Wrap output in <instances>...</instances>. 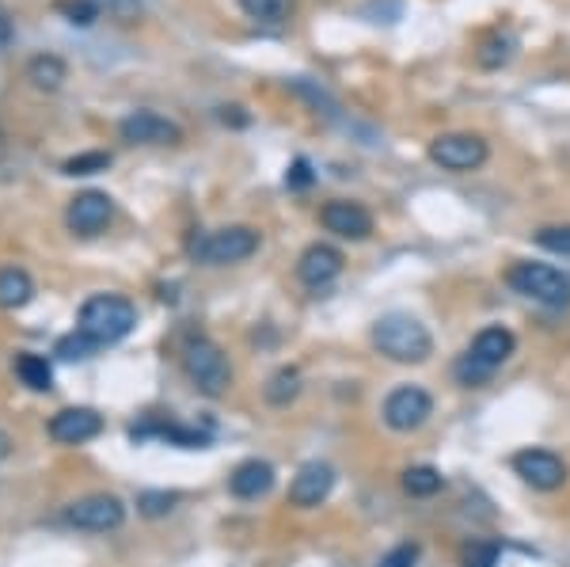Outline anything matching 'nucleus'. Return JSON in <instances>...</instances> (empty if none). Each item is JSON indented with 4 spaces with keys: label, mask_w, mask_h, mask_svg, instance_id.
Segmentation results:
<instances>
[{
    "label": "nucleus",
    "mask_w": 570,
    "mask_h": 567,
    "mask_svg": "<svg viewBox=\"0 0 570 567\" xmlns=\"http://www.w3.org/2000/svg\"><path fill=\"white\" fill-rule=\"evenodd\" d=\"M312 179L316 176H312V164L305 157H297L293 160V168L285 172V187L289 190H305V187H312Z\"/></svg>",
    "instance_id": "2f4dec72"
},
{
    "label": "nucleus",
    "mask_w": 570,
    "mask_h": 567,
    "mask_svg": "<svg viewBox=\"0 0 570 567\" xmlns=\"http://www.w3.org/2000/svg\"><path fill=\"white\" fill-rule=\"evenodd\" d=\"M441 488H445V477H441V469H434V465H411V469L403 472V491H407L411 499H430V496H438Z\"/></svg>",
    "instance_id": "aec40b11"
},
{
    "label": "nucleus",
    "mask_w": 570,
    "mask_h": 567,
    "mask_svg": "<svg viewBox=\"0 0 570 567\" xmlns=\"http://www.w3.org/2000/svg\"><path fill=\"white\" fill-rule=\"evenodd\" d=\"M419 564V545H395L392 553L381 556L376 567H415Z\"/></svg>",
    "instance_id": "7c9ffc66"
},
{
    "label": "nucleus",
    "mask_w": 570,
    "mask_h": 567,
    "mask_svg": "<svg viewBox=\"0 0 570 567\" xmlns=\"http://www.w3.org/2000/svg\"><path fill=\"white\" fill-rule=\"evenodd\" d=\"M8 453H12V438H8L4 431H0V461H4Z\"/></svg>",
    "instance_id": "72a5a7b5"
},
{
    "label": "nucleus",
    "mask_w": 570,
    "mask_h": 567,
    "mask_svg": "<svg viewBox=\"0 0 570 567\" xmlns=\"http://www.w3.org/2000/svg\"><path fill=\"white\" fill-rule=\"evenodd\" d=\"M513 50H518V39H513L510 31H494V35H487V39H483L475 58H480L483 69H502L505 61L513 58Z\"/></svg>",
    "instance_id": "5701e85b"
},
{
    "label": "nucleus",
    "mask_w": 570,
    "mask_h": 567,
    "mask_svg": "<svg viewBox=\"0 0 570 567\" xmlns=\"http://www.w3.org/2000/svg\"><path fill=\"white\" fill-rule=\"evenodd\" d=\"M58 354L61 359H88V354H96V343H91L85 332H72L58 343Z\"/></svg>",
    "instance_id": "c756f323"
},
{
    "label": "nucleus",
    "mask_w": 570,
    "mask_h": 567,
    "mask_svg": "<svg viewBox=\"0 0 570 567\" xmlns=\"http://www.w3.org/2000/svg\"><path fill=\"white\" fill-rule=\"evenodd\" d=\"M537 244L551 255H567L570 260V225H544L537 233Z\"/></svg>",
    "instance_id": "393cba45"
},
{
    "label": "nucleus",
    "mask_w": 570,
    "mask_h": 567,
    "mask_svg": "<svg viewBox=\"0 0 570 567\" xmlns=\"http://www.w3.org/2000/svg\"><path fill=\"white\" fill-rule=\"evenodd\" d=\"M505 286L513 294L537 301V305H548V309H567L570 305V271H559L551 263H532V260H521L505 271Z\"/></svg>",
    "instance_id": "20e7f679"
},
{
    "label": "nucleus",
    "mask_w": 570,
    "mask_h": 567,
    "mask_svg": "<svg viewBox=\"0 0 570 567\" xmlns=\"http://www.w3.org/2000/svg\"><path fill=\"white\" fill-rule=\"evenodd\" d=\"M126 522V507L118 496H85L66 507V526L80 534H115Z\"/></svg>",
    "instance_id": "6e6552de"
},
{
    "label": "nucleus",
    "mask_w": 570,
    "mask_h": 567,
    "mask_svg": "<svg viewBox=\"0 0 570 567\" xmlns=\"http://www.w3.org/2000/svg\"><path fill=\"white\" fill-rule=\"evenodd\" d=\"M118 134H122V141H130V145H179L183 141L179 126L156 111L126 115L122 123H118Z\"/></svg>",
    "instance_id": "f8f14e48"
},
{
    "label": "nucleus",
    "mask_w": 570,
    "mask_h": 567,
    "mask_svg": "<svg viewBox=\"0 0 570 567\" xmlns=\"http://www.w3.org/2000/svg\"><path fill=\"white\" fill-rule=\"evenodd\" d=\"M263 397H266V404H274V408H285L289 400H297L301 397V370L297 365H282V370H274L271 381H266V389H263Z\"/></svg>",
    "instance_id": "6ab92c4d"
},
{
    "label": "nucleus",
    "mask_w": 570,
    "mask_h": 567,
    "mask_svg": "<svg viewBox=\"0 0 570 567\" xmlns=\"http://www.w3.org/2000/svg\"><path fill=\"white\" fill-rule=\"evenodd\" d=\"M187 252L202 267H228V263H244L259 252V233L247 225L214 228V233H198L187 244Z\"/></svg>",
    "instance_id": "39448f33"
},
{
    "label": "nucleus",
    "mask_w": 570,
    "mask_h": 567,
    "mask_svg": "<svg viewBox=\"0 0 570 567\" xmlns=\"http://www.w3.org/2000/svg\"><path fill=\"white\" fill-rule=\"evenodd\" d=\"M381 416L395 434H411L419 427H426V419L434 416V397L422 385H400L384 397Z\"/></svg>",
    "instance_id": "0eeeda50"
},
{
    "label": "nucleus",
    "mask_w": 570,
    "mask_h": 567,
    "mask_svg": "<svg viewBox=\"0 0 570 567\" xmlns=\"http://www.w3.org/2000/svg\"><path fill=\"white\" fill-rule=\"evenodd\" d=\"M513 472L529 483L532 491H559L570 477L567 461L551 450H540V446H529V450L513 453Z\"/></svg>",
    "instance_id": "9d476101"
},
{
    "label": "nucleus",
    "mask_w": 570,
    "mask_h": 567,
    "mask_svg": "<svg viewBox=\"0 0 570 567\" xmlns=\"http://www.w3.org/2000/svg\"><path fill=\"white\" fill-rule=\"evenodd\" d=\"M50 438L61 446H85L91 438L104 434V416L96 408H61L58 416L50 419Z\"/></svg>",
    "instance_id": "ddd939ff"
},
{
    "label": "nucleus",
    "mask_w": 570,
    "mask_h": 567,
    "mask_svg": "<svg viewBox=\"0 0 570 567\" xmlns=\"http://www.w3.org/2000/svg\"><path fill=\"white\" fill-rule=\"evenodd\" d=\"M58 8L69 16V23H80V27H88V23L99 20V4H96V0H61Z\"/></svg>",
    "instance_id": "c85d7f7f"
},
{
    "label": "nucleus",
    "mask_w": 570,
    "mask_h": 567,
    "mask_svg": "<svg viewBox=\"0 0 570 567\" xmlns=\"http://www.w3.org/2000/svg\"><path fill=\"white\" fill-rule=\"evenodd\" d=\"M110 168V153H80V157L66 160V176H96V172Z\"/></svg>",
    "instance_id": "bb28decb"
},
{
    "label": "nucleus",
    "mask_w": 570,
    "mask_h": 567,
    "mask_svg": "<svg viewBox=\"0 0 570 567\" xmlns=\"http://www.w3.org/2000/svg\"><path fill=\"white\" fill-rule=\"evenodd\" d=\"M320 225H324L327 233H335L338 241H370L373 214L362 203H351V198H331V203L320 209Z\"/></svg>",
    "instance_id": "9b49d317"
},
{
    "label": "nucleus",
    "mask_w": 570,
    "mask_h": 567,
    "mask_svg": "<svg viewBox=\"0 0 570 567\" xmlns=\"http://www.w3.org/2000/svg\"><path fill=\"white\" fill-rule=\"evenodd\" d=\"M183 370L206 397H225L228 385H233V365L214 340H190L183 346Z\"/></svg>",
    "instance_id": "423d86ee"
},
{
    "label": "nucleus",
    "mask_w": 570,
    "mask_h": 567,
    "mask_svg": "<svg viewBox=\"0 0 570 567\" xmlns=\"http://www.w3.org/2000/svg\"><path fill=\"white\" fill-rule=\"evenodd\" d=\"M16 373H20L23 385L35 389V392H50L53 389V370H50V362H46L42 354H20V359H16Z\"/></svg>",
    "instance_id": "4be33fe9"
},
{
    "label": "nucleus",
    "mask_w": 570,
    "mask_h": 567,
    "mask_svg": "<svg viewBox=\"0 0 570 567\" xmlns=\"http://www.w3.org/2000/svg\"><path fill=\"white\" fill-rule=\"evenodd\" d=\"M110 217H115V203L104 190H85L66 209V222L77 236H99L110 225Z\"/></svg>",
    "instance_id": "4468645a"
},
{
    "label": "nucleus",
    "mask_w": 570,
    "mask_h": 567,
    "mask_svg": "<svg viewBox=\"0 0 570 567\" xmlns=\"http://www.w3.org/2000/svg\"><path fill=\"white\" fill-rule=\"evenodd\" d=\"M27 80L46 91L61 88V80H66V61L53 58V53H42V58H35L31 66H27Z\"/></svg>",
    "instance_id": "b1692460"
},
{
    "label": "nucleus",
    "mask_w": 570,
    "mask_h": 567,
    "mask_svg": "<svg viewBox=\"0 0 570 567\" xmlns=\"http://www.w3.org/2000/svg\"><path fill=\"white\" fill-rule=\"evenodd\" d=\"M35 297V282L23 267L0 271V309H23Z\"/></svg>",
    "instance_id": "a211bd4d"
},
{
    "label": "nucleus",
    "mask_w": 570,
    "mask_h": 567,
    "mask_svg": "<svg viewBox=\"0 0 570 567\" xmlns=\"http://www.w3.org/2000/svg\"><path fill=\"white\" fill-rule=\"evenodd\" d=\"M12 39V20H8V12L0 8V42H8Z\"/></svg>",
    "instance_id": "473e14b6"
},
{
    "label": "nucleus",
    "mask_w": 570,
    "mask_h": 567,
    "mask_svg": "<svg viewBox=\"0 0 570 567\" xmlns=\"http://www.w3.org/2000/svg\"><path fill=\"white\" fill-rule=\"evenodd\" d=\"M244 16L263 27H282L285 20L293 16V8H297V0H240Z\"/></svg>",
    "instance_id": "412c9836"
},
{
    "label": "nucleus",
    "mask_w": 570,
    "mask_h": 567,
    "mask_svg": "<svg viewBox=\"0 0 570 567\" xmlns=\"http://www.w3.org/2000/svg\"><path fill=\"white\" fill-rule=\"evenodd\" d=\"M491 149L480 134H441L430 141V160L445 172H475L483 168Z\"/></svg>",
    "instance_id": "1a4fd4ad"
},
{
    "label": "nucleus",
    "mask_w": 570,
    "mask_h": 567,
    "mask_svg": "<svg viewBox=\"0 0 570 567\" xmlns=\"http://www.w3.org/2000/svg\"><path fill=\"white\" fill-rule=\"evenodd\" d=\"M373 346L400 365H419L434 354V335L411 313H389L373 324Z\"/></svg>",
    "instance_id": "f03ea898"
},
{
    "label": "nucleus",
    "mask_w": 570,
    "mask_h": 567,
    "mask_svg": "<svg viewBox=\"0 0 570 567\" xmlns=\"http://www.w3.org/2000/svg\"><path fill=\"white\" fill-rule=\"evenodd\" d=\"M513 351H518V340H513L510 328H502V324L483 328V332L472 340V346L456 359L453 378L468 389H480L502 370V362L513 359Z\"/></svg>",
    "instance_id": "f257e3e1"
},
{
    "label": "nucleus",
    "mask_w": 570,
    "mask_h": 567,
    "mask_svg": "<svg viewBox=\"0 0 570 567\" xmlns=\"http://www.w3.org/2000/svg\"><path fill=\"white\" fill-rule=\"evenodd\" d=\"M331 488H335V469L327 461H305L289 483V502L301 510L320 507L331 496Z\"/></svg>",
    "instance_id": "2eb2a0df"
},
{
    "label": "nucleus",
    "mask_w": 570,
    "mask_h": 567,
    "mask_svg": "<svg viewBox=\"0 0 570 567\" xmlns=\"http://www.w3.org/2000/svg\"><path fill=\"white\" fill-rule=\"evenodd\" d=\"M176 499H179L176 491H141V496H137V510H141L145 518H160L176 507Z\"/></svg>",
    "instance_id": "a878e982"
},
{
    "label": "nucleus",
    "mask_w": 570,
    "mask_h": 567,
    "mask_svg": "<svg viewBox=\"0 0 570 567\" xmlns=\"http://www.w3.org/2000/svg\"><path fill=\"white\" fill-rule=\"evenodd\" d=\"M343 252L331 248V244H312L305 248V255L297 260V278L305 282L308 290H324L343 274Z\"/></svg>",
    "instance_id": "dca6fc26"
},
{
    "label": "nucleus",
    "mask_w": 570,
    "mask_h": 567,
    "mask_svg": "<svg viewBox=\"0 0 570 567\" xmlns=\"http://www.w3.org/2000/svg\"><path fill=\"white\" fill-rule=\"evenodd\" d=\"M137 328V305L130 297L118 294H96L80 305L77 332H85L96 346H110L118 340H126Z\"/></svg>",
    "instance_id": "7ed1b4c3"
},
{
    "label": "nucleus",
    "mask_w": 570,
    "mask_h": 567,
    "mask_svg": "<svg viewBox=\"0 0 570 567\" xmlns=\"http://www.w3.org/2000/svg\"><path fill=\"white\" fill-rule=\"evenodd\" d=\"M499 560H502V545L499 541H480V545L468 548L464 567H499Z\"/></svg>",
    "instance_id": "cd10ccee"
},
{
    "label": "nucleus",
    "mask_w": 570,
    "mask_h": 567,
    "mask_svg": "<svg viewBox=\"0 0 570 567\" xmlns=\"http://www.w3.org/2000/svg\"><path fill=\"white\" fill-rule=\"evenodd\" d=\"M274 488V465L271 461H244L228 477V491L236 499H263Z\"/></svg>",
    "instance_id": "f3484780"
}]
</instances>
